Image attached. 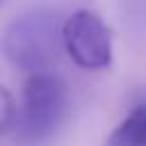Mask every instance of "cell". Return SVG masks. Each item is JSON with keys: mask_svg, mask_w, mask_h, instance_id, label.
Here are the masks:
<instances>
[{"mask_svg": "<svg viewBox=\"0 0 146 146\" xmlns=\"http://www.w3.org/2000/svg\"><path fill=\"white\" fill-rule=\"evenodd\" d=\"M71 114L68 82L52 71L30 73L23 82L21 103L11 125L18 146H43L57 137Z\"/></svg>", "mask_w": 146, "mask_h": 146, "instance_id": "cell-1", "label": "cell"}, {"mask_svg": "<svg viewBox=\"0 0 146 146\" xmlns=\"http://www.w3.org/2000/svg\"><path fill=\"white\" fill-rule=\"evenodd\" d=\"M0 52L16 71L30 75L52 71L64 52V18L50 7H34L9 21Z\"/></svg>", "mask_w": 146, "mask_h": 146, "instance_id": "cell-2", "label": "cell"}, {"mask_svg": "<svg viewBox=\"0 0 146 146\" xmlns=\"http://www.w3.org/2000/svg\"><path fill=\"white\" fill-rule=\"evenodd\" d=\"M64 52L87 71L112 64V32L91 9H78L64 18Z\"/></svg>", "mask_w": 146, "mask_h": 146, "instance_id": "cell-3", "label": "cell"}, {"mask_svg": "<svg viewBox=\"0 0 146 146\" xmlns=\"http://www.w3.org/2000/svg\"><path fill=\"white\" fill-rule=\"evenodd\" d=\"M103 146H146V100L137 103L114 125Z\"/></svg>", "mask_w": 146, "mask_h": 146, "instance_id": "cell-4", "label": "cell"}, {"mask_svg": "<svg viewBox=\"0 0 146 146\" xmlns=\"http://www.w3.org/2000/svg\"><path fill=\"white\" fill-rule=\"evenodd\" d=\"M14 116H16V100L11 98V94L7 91V87L0 84V137L7 135V132H11Z\"/></svg>", "mask_w": 146, "mask_h": 146, "instance_id": "cell-5", "label": "cell"}, {"mask_svg": "<svg viewBox=\"0 0 146 146\" xmlns=\"http://www.w3.org/2000/svg\"><path fill=\"white\" fill-rule=\"evenodd\" d=\"M0 5H2V0H0Z\"/></svg>", "mask_w": 146, "mask_h": 146, "instance_id": "cell-6", "label": "cell"}]
</instances>
